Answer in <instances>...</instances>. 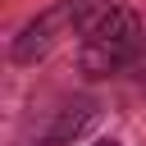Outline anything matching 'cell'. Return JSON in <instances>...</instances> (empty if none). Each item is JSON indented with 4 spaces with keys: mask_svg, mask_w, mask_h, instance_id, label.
Instances as JSON below:
<instances>
[{
    "mask_svg": "<svg viewBox=\"0 0 146 146\" xmlns=\"http://www.w3.org/2000/svg\"><path fill=\"white\" fill-rule=\"evenodd\" d=\"M141 50V23L132 9L110 5L87 32H82V68L87 73H114Z\"/></svg>",
    "mask_w": 146,
    "mask_h": 146,
    "instance_id": "1",
    "label": "cell"
},
{
    "mask_svg": "<svg viewBox=\"0 0 146 146\" xmlns=\"http://www.w3.org/2000/svg\"><path fill=\"white\" fill-rule=\"evenodd\" d=\"M91 146H123V141H110V137H100V141H91Z\"/></svg>",
    "mask_w": 146,
    "mask_h": 146,
    "instance_id": "2",
    "label": "cell"
}]
</instances>
